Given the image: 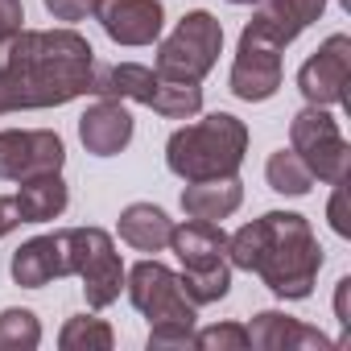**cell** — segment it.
<instances>
[{"label": "cell", "mask_w": 351, "mask_h": 351, "mask_svg": "<svg viewBox=\"0 0 351 351\" xmlns=\"http://www.w3.org/2000/svg\"><path fill=\"white\" fill-rule=\"evenodd\" d=\"M91 95L132 99V104H145V108L161 112L165 120H191L203 108V87L199 83H173V79L141 66V62H116V66L95 62Z\"/></svg>", "instance_id": "8992f818"}, {"label": "cell", "mask_w": 351, "mask_h": 351, "mask_svg": "<svg viewBox=\"0 0 351 351\" xmlns=\"http://www.w3.org/2000/svg\"><path fill=\"white\" fill-rule=\"evenodd\" d=\"M244 153H248V124L236 120L232 112H215L199 124H186L165 141V165L182 182L228 178L244 165Z\"/></svg>", "instance_id": "3957f363"}, {"label": "cell", "mask_w": 351, "mask_h": 351, "mask_svg": "<svg viewBox=\"0 0 351 351\" xmlns=\"http://www.w3.org/2000/svg\"><path fill=\"white\" fill-rule=\"evenodd\" d=\"M71 203V191L62 182V173H38V178H25L21 191H17V211H21V223H50L66 211Z\"/></svg>", "instance_id": "d6986e66"}, {"label": "cell", "mask_w": 351, "mask_h": 351, "mask_svg": "<svg viewBox=\"0 0 351 351\" xmlns=\"http://www.w3.org/2000/svg\"><path fill=\"white\" fill-rule=\"evenodd\" d=\"M66 161V145L50 128H9L0 132V178L25 182L38 173H54Z\"/></svg>", "instance_id": "30bf717a"}, {"label": "cell", "mask_w": 351, "mask_h": 351, "mask_svg": "<svg viewBox=\"0 0 351 351\" xmlns=\"http://www.w3.org/2000/svg\"><path fill=\"white\" fill-rule=\"evenodd\" d=\"M66 240H71V273L83 281L87 306L91 310L112 306L124 285V265L112 236L104 228H66Z\"/></svg>", "instance_id": "9c48e42d"}, {"label": "cell", "mask_w": 351, "mask_h": 351, "mask_svg": "<svg viewBox=\"0 0 351 351\" xmlns=\"http://www.w3.org/2000/svg\"><path fill=\"white\" fill-rule=\"evenodd\" d=\"M219 50H223V25L207 9H195L157 46V75H165L173 83H203L211 75Z\"/></svg>", "instance_id": "52a82bcc"}, {"label": "cell", "mask_w": 351, "mask_h": 351, "mask_svg": "<svg viewBox=\"0 0 351 351\" xmlns=\"http://www.w3.org/2000/svg\"><path fill=\"white\" fill-rule=\"evenodd\" d=\"M21 21H25V9L21 0H0V42L21 34Z\"/></svg>", "instance_id": "484cf974"}, {"label": "cell", "mask_w": 351, "mask_h": 351, "mask_svg": "<svg viewBox=\"0 0 351 351\" xmlns=\"http://www.w3.org/2000/svg\"><path fill=\"white\" fill-rule=\"evenodd\" d=\"M347 83H351V38L330 34L298 71V91L314 108H335L347 104Z\"/></svg>", "instance_id": "7c38bea8"}, {"label": "cell", "mask_w": 351, "mask_h": 351, "mask_svg": "<svg viewBox=\"0 0 351 351\" xmlns=\"http://www.w3.org/2000/svg\"><path fill=\"white\" fill-rule=\"evenodd\" d=\"M228 5H256V0H228Z\"/></svg>", "instance_id": "f546056e"}, {"label": "cell", "mask_w": 351, "mask_h": 351, "mask_svg": "<svg viewBox=\"0 0 351 351\" xmlns=\"http://www.w3.org/2000/svg\"><path fill=\"white\" fill-rule=\"evenodd\" d=\"M13 228H21V211H17V199H5V195H0V236H9Z\"/></svg>", "instance_id": "83f0119b"}, {"label": "cell", "mask_w": 351, "mask_h": 351, "mask_svg": "<svg viewBox=\"0 0 351 351\" xmlns=\"http://www.w3.org/2000/svg\"><path fill=\"white\" fill-rule=\"evenodd\" d=\"M347 289H351V277L339 281V298H335V314H339V326H343V339L351 330V314H347Z\"/></svg>", "instance_id": "f1b7e54d"}, {"label": "cell", "mask_w": 351, "mask_h": 351, "mask_svg": "<svg viewBox=\"0 0 351 351\" xmlns=\"http://www.w3.org/2000/svg\"><path fill=\"white\" fill-rule=\"evenodd\" d=\"M79 141L87 153L95 157H112L132 141V112L124 108V99L99 95L83 116H79Z\"/></svg>", "instance_id": "9a60e30c"}, {"label": "cell", "mask_w": 351, "mask_h": 351, "mask_svg": "<svg viewBox=\"0 0 351 351\" xmlns=\"http://www.w3.org/2000/svg\"><path fill=\"white\" fill-rule=\"evenodd\" d=\"M265 178H269V186H273L277 195H293V199L310 195V186H314V173L306 169V161H302L293 149H277V153L269 157Z\"/></svg>", "instance_id": "44dd1931"}, {"label": "cell", "mask_w": 351, "mask_h": 351, "mask_svg": "<svg viewBox=\"0 0 351 351\" xmlns=\"http://www.w3.org/2000/svg\"><path fill=\"white\" fill-rule=\"evenodd\" d=\"M330 228L339 236H351V219H347V186L335 182V199H330Z\"/></svg>", "instance_id": "4316f807"}, {"label": "cell", "mask_w": 351, "mask_h": 351, "mask_svg": "<svg viewBox=\"0 0 351 351\" xmlns=\"http://www.w3.org/2000/svg\"><path fill=\"white\" fill-rule=\"evenodd\" d=\"M228 261L232 269L256 273L277 298L302 302L314 293L322 248L310 223L293 211H269L252 223H244L236 236H228Z\"/></svg>", "instance_id": "7a4b0ae2"}, {"label": "cell", "mask_w": 351, "mask_h": 351, "mask_svg": "<svg viewBox=\"0 0 351 351\" xmlns=\"http://www.w3.org/2000/svg\"><path fill=\"white\" fill-rule=\"evenodd\" d=\"M9 269H13V281L25 285V289H42V285H50L58 277H71V240H66V232L25 240L13 252Z\"/></svg>", "instance_id": "5bb4252c"}, {"label": "cell", "mask_w": 351, "mask_h": 351, "mask_svg": "<svg viewBox=\"0 0 351 351\" xmlns=\"http://www.w3.org/2000/svg\"><path fill=\"white\" fill-rule=\"evenodd\" d=\"M42 343V322L34 310H0V351H34Z\"/></svg>", "instance_id": "7402d4cb"}, {"label": "cell", "mask_w": 351, "mask_h": 351, "mask_svg": "<svg viewBox=\"0 0 351 351\" xmlns=\"http://www.w3.org/2000/svg\"><path fill=\"white\" fill-rule=\"evenodd\" d=\"M128 281V298L132 306L153 322L149 326V347H195V322H199V306L182 293V281L173 269H165L161 261H141L132 265Z\"/></svg>", "instance_id": "277c9868"}, {"label": "cell", "mask_w": 351, "mask_h": 351, "mask_svg": "<svg viewBox=\"0 0 351 351\" xmlns=\"http://www.w3.org/2000/svg\"><path fill=\"white\" fill-rule=\"evenodd\" d=\"M195 347H203V351H248V330L240 322H219V326L195 330Z\"/></svg>", "instance_id": "cb8c5ba5"}, {"label": "cell", "mask_w": 351, "mask_h": 351, "mask_svg": "<svg viewBox=\"0 0 351 351\" xmlns=\"http://www.w3.org/2000/svg\"><path fill=\"white\" fill-rule=\"evenodd\" d=\"M244 203V186L236 173H228V178H203V182H186L182 191V211L191 219H228L236 207Z\"/></svg>", "instance_id": "ac0fdd59"}, {"label": "cell", "mask_w": 351, "mask_h": 351, "mask_svg": "<svg viewBox=\"0 0 351 351\" xmlns=\"http://www.w3.org/2000/svg\"><path fill=\"white\" fill-rule=\"evenodd\" d=\"M95 50L75 29H21L0 42V116L91 95Z\"/></svg>", "instance_id": "6da1fadb"}, {"label": "cell", "mask_w": 351, "mask_h": 351, "mask_svg": "<svg viewBox=\"0 0 351 351\" xmlns=\"http://www.w3.org/2000/svg\"><path fill=\"white\" fill-rule=\"evenodd\" d=\"M232 95L244 104H265L281 87V46L256 34L252 25L240 34V50L232 62Z\"/></svg>", "instance_id": "8fae6325"}, {"label": "cell", "mask_w": 351, "mask_h": 351, "mask_svg": "<svg viewBox=\"0 0 351 351\" xmlns=\"http://www.w3.org/2000/svg\"><path fill=\"white\" fill-rule=\"evenodd\" d=\"M322 9H326V0H256V17L248 25L285 50L289 42L302 38L306 25L322 17Z\"/></svg>", "instance_id": "e0dca14e"}, {"label": "cell", "mask_w": 351, "mask_h": 351, "mask_svg": "<svg viewBox=\"0 0 351 351\" xmlns=\"http://www.w3.org/2000/svg\"><path fill=\"white\" fill-rule=\"evenodd\" d=\"M169 248L178 256L182 273V293L195 306L219 302L232 289V261H228V232L211 219H191V223H173Z\"/></svg>", "instance_id": "5b68a950"}, {"label": "cell", "mask_w": 351, "mask_h": 351, "mask_svg": "<svg viewBox=\"0 0 351 351\" xmlns=\"http://www.w3.org/2000/svg\"><path fill=\"white\" fill-rule=\"evenodd\" d=\"M95 21L116 46H153L165 25L161 0H95Z\"/></svg>", "instance_id": "4fadbf2b"}, {"label": "cell", "mask_w": 351, "mask_h": 351, "mask_svg": "<svg viewBox=\"0 0 351 351\" xmlns=\"http://www.w3.org/2000/svg\"><path fill=\"white\" fill-rule=\"evenodd\" d=\"M289 149L306 161V169L314 173L318 182H347V169H351V145L339 132V120L326 108L306 104L293 124H289Z\"/></svg>", "instance_id": "ba28073f"}, {"label": "cell", "mask_w": 351, "mask_h": 351, "mask_svg": "<svg viewBox=\"0 0 351 351\" xmlns=\"http://www.w3.org/2000/svg\"><path fill=\"white\" fill-rule=\"evenodd\" d=\"M58 347H62V351H108V347H112V326H108L104 318L79 314V318H71V322L62 326Z\"/></svg>", "instance_id": "603a6c76"}, {"label": "cell", "mask_w": 351, "mask_h": 351, "mask_svg": "<svg viewBox=\"0 0 351 351\" xmlns=\"http://www.w3.org/2000/svg\"><path fill=\"white\" fill-rule=\"evenodd\" d=\"M244 330H248V347H261V351H310V347L314 351H335L339 347L322 330H314V326H306V322H298L281 310H261L252 318V326H244Z\"/></svg>", "instance_id": "2e32d148"}, {"label": "cell", "mask_w": 351, "mask_h": 351, "mask_svg": "<svg viewBox=\"0 0 351 351\" xmlns=\"http://www.w3.org/2000/svg\"><path fill=\"white\" fill-rule=\"evenodd\" d=\"M169 236H173V219L161 207L132 203L120 211V240L132 244L136 252H161V248H169Z\"/></svg>", "instance_id": "ffe728a7"}, {"label": "cell", "mask_w": 351, "mask_h": 351, "mask_svg": "<svg viewBox=\"0 0 351 351\" xmlns=\"http://www.w3.org/2000/svg\"><path fill=\"white\" fill-rule=\"evenodd\" d=\"M42 5L54 21H83L87 13H95V0H42Z\"/></svg>", "instance_id": "d4e9b609"}]
</instances>
